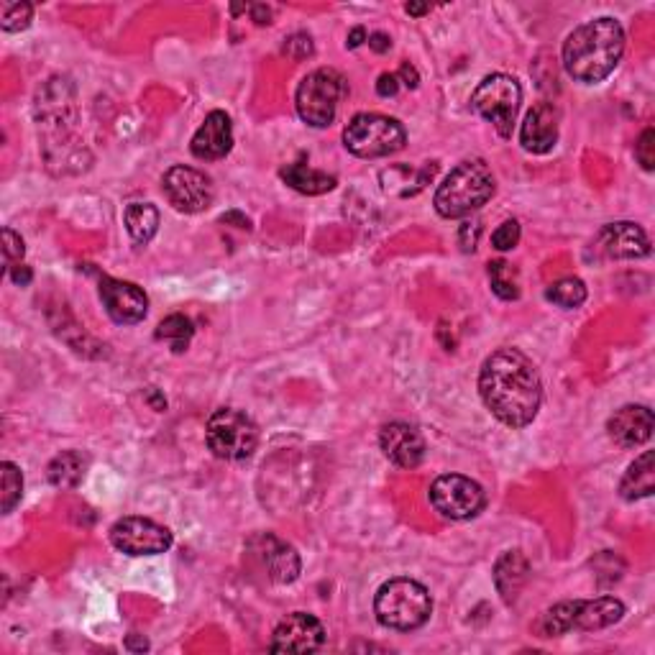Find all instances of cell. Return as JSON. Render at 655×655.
<instances>
[{"mask_svg": "<svg viewBox=\"0 0 655 655\" xmlns=\"http://www.w3.org/2000/svg\"><path fill=\"white\" fill-rule=\"evenodd\" d=\"M479 392L499 423L525 428L535 420L543 400V384L533 361L520 348H497L479 374Z\"/></svg>", "mask_w": 655, "mask_h": 655, "instance_id": "cell-1", "label": "cell"}, {"mask_svg": "<svg viewBox=\"0 0 655 655\" xmlns=\"http://www.w3.org/2000/svg\"><path fill=\"white\" fill-rule=\"evenodd\" d=\"M625 54V29L615 18H594L563 41V67L584 85L607 80Z\"/></svg>", "mask_w": 655, "mask_h": 655, "instance_id": "cell-2", "label": "cell"}, {"mask_svg": "<svg viewBox=\"0 0 655 655\" xmlns=\"http://www.w3.org/2000/svg\"><path fill=\"white\" fill-rule=\"evenodd\" d=\"M494 174L482 159H466L451 169L443 185L435 190V210L441 218H466L492 200Z\"/></svg>", "mask_w": 655, "mask_h": 655, "instance_id": "cell-3", "label": "cell"}, {"mask_svg": "<svg viewBox=\"0 0 655 655\" xmlns=\"http://www.w3.org/2000/svg\"><path fill=\"white\" fill-rule=\"evenodd\" d=\"M430 612H433L430 592L415 579L387 581L374 599V615L389 630H418L430 620Z\"/></svg>", "mask_w": 655, "mask_h": 655, "instance_id": "cell-4", "label": "cell"}, {"mask_svg": "<svg viewBox=\"0 0 655 655\" xmlns=\"http://www.w3.org/2000/svg\"><path fill=\"white\" fill-rule=\"evenodd\" d=\"M407 144V131L397 118L359 113L343 128V146L359 159L389 157Z\"/></svg>", "mask_w": 655, "mask_h": 655, "instance_id": "cell-5", "label": "cell"}, {"mask_svg": "<svg viewBox=\"0 0 655 655\" xmlns=\"http://www.w3.org/2000/svg\"><path fill=\"white\" fill-rule=\"evenodd\" d=\"M346 98V80L338 70L320 67L302 77L297 85L295 105L297 116L313 128H325L336 121L338 105Z\"/></svg>", "mask_w": 655, "mask_h": 655, "instance_id": "cell-6", "label": "cell"}, {"mask_svg": "<svg viewBox=\"0 0 655 655\" xmlns=\"http://www.w3.org/2000/svg\"><path fill=\"white\" fill-rule=\"evenodd\" d=\"M205 441L213 456L223 461H246L259 446V428L246 412L221 407L205 425Z\"/></svg>", "mask_w": 655, "mask_h": 655, "instance_id": "cell-7", "label": "cell"}, {"mask_svg": "<svg viewBox=\"0 0 655 655\" xmlns=\"http://www.w3.org/2000/svg\"><path fill=\"white\" fill-rule=\"evenodd\" d=\"M520 103V82L510 75H502V72L484 77L474 90V95H471V111L492 123L502 139H510L512 136Z\"/></svg>", "mask_w": 655, "mask_h": 655, "instance_id": "cell-8", "label": "cell"}, {"mask_svg": "<svg viewBox=\"0 0 655 655\" xmlns=\"http://www.w3.org/2000/svg\"><path fill=\"white\" fill-rule=\"evenodd\" d=\"M430 505L448 520H471L487 507V494L469 476L443 474L430 487Z\"/></svg>", "mask_w": 655, "mask_h": 655, "instance_id": "cell-9", "label": "cell"}, {"mask_svg": "<svg viewBox=\"0 0 655 655\" xmlns=\"http://www.w3.org/2000/svg\"><path fill=\"white\" fill-rule=\"evenodd\" d=\"M172 533L149 517H123L111 528V543L126 556H159L172 548Z\"/></svg>", "mask_w": 655, "mask_h": 655, "instance_id": "cell-10", "label": "cell"}, {"mask_svg": "<svg viewBox=\"0 0 655 655\" xmlns=\"http://www.w3.org/2000/svg\"><path fill=\"white\" fill-rule=\"evenodd\" d=\"M162 190L167 195L169 205L180 213H203L213 203V182L198 169L177 164L167 169L162 180Z\"/></svg>", "mask_w": 655, "mask_h": 655, "instance_id": "cell-11", "label": "cell"}, {"mask_svg": "<svg viewBox=\"0 0 655 655\" xmlns=\"http://www.w3.org/2000/svg\"><path fill=\"white\" fill-rule=\"evenodd\" d=\"M325 643L323 622L308 612H292L279 622L272 635V653H315Z\"/></svg>", "mask_w": 655, "mask_h": 655, "instance_id": "cell-12", "label": "cell"}, {"mask_svg": "<svg viewBox=\"0 0 655 655\" xmlns=\"http://www.w3.org/2000/svg\"><path fill=\"white\" fill-rule=\"evenodd\" d=\"M100 300L105 305V313L118 325H136L149 313L146 292L134 282H123V279L100 277Z\"/></svg>", "mask_w": 655, "mask_h": 655, "instance_id": "cell-13", "label": "cell"}, {"mask_svg": "<svg viewBox=\"0 0 655 655\" xmlns=\"http://www.w3.org/2000/svg\"><path fill=\"white\" fill-rule=\"evenodd\" d=\"M594 249L604 259H643L650 254V238L638 223H609L594 238Z\"/></svg>", "mask_w": 655, "mask_h": 655, "instance_id": "cell-14", "label": "cell"}, {"mask_svg": "<svg viewBox=\"0 0 655 655\" xmlns=\"http://www.w3.org/2000/svg\"><path fill=\"white\" fill-rule=\"evenodd\" d=\"M249 548H254L256 556H259V561L264 563V569H267L269 579H272L274 584H292V581L300 576V569H302L300 556H297V551L290 543L279 540L277 535L272 533L256 535V538L249 543Z\"/></svg>", "mask_w": 655, "mask_h": 655, "instance_id": "cell-15", "label": "cell"}, {"mask_svg": "<svg viewBox=\"0 0 655 655\" xmlns=\"http://www.w3.org/2000/svg\"><path fill=\"white\" fill-rule=\"evenodd\" d=\"M379 446L384 456L400 469H415L423 464L425 441L418 428L410 423H387L379 430Z\"/></svg>", "mask_w": 655, "mask_h": 655, "instance_id": "cell-16", "label": "cell"}, {"mask_svg": "<svg viewBox=\"0 0 655 655\" xmlns=\"http://www.w3.org/2000/svg\"><path fill=\"white\" fill-rule=\"evenodd\" d=\"M233 149V123L228 113L213 111L205 116L203 126L195 131L190 151L203 162H218Z\"/></svg>", "mask_w": 655, "mask_h": 655, "instance_id": "cell-17", "label": "cell"}, {"mask_svg": "<svg viewBox=\"0 0 655 655\" xmlns=\"http://www.w3.org/2000/svg\"><path fill=\"white\" fill-rule=\"evenodd\" d=\"M655 420L650 407L645 405H625L609 418L607 430L609 438L620 448H638L650 441L653 435Z\"/></svg>", "mask_w": 655, "mask_h": 655, "instance_id": "cell-18", "label": "cell"}, {"mask_svg": "<svg viewBox=\"0 0 655 655\" xmlns=\"http://www.w3.org/2000/svg\"><path fill=\"white\" fill-rule=\"evenodd\" d=\"M558 141V108L553 103H538L525 116L520 128V144L530 154H548Z\"/></svg>", "mask_w": 655, "mask_h": 655, "instance_id": "cell-19", "label": "cell"}, {"mask_svg": "<svg viewBox=\"0 0 655 655\" xmlns=\"http://www.w3.org/2000/svg\"><path fill=\"white\" fill-rule=\"evenodd\" d=\"M625 615V604L615 597H597V599H576L574 612V630H604L615 625Z\"/></svg>", "mask_w": 655, "mask_h": 655, "instance_id": "cell-20", "label": "cell"}, {"mask_svg": "<svg viewBox=\"0 0 655 655\" xmlns=\"http://www.w3.org/2000/svg\"><path fill=\"white\" fill-rule=\"evenodd\" d=\"M528 576L530 563L520 551L502 553L497 566H494V584H497V592L502 594V599H505L507 604L517 602V594L522 592V586H525Z\"/></svg>", "mask_w": 655, "mask_h": 655, "instance_id": "cell-21", "label": "cell"}, {"mask_svg": "<svg viewBox=\"0 0 655 655\" xmlns=\"http://www.w3.org/2000/svg\"><path fill=\"white\" fill-rule=\"evenodd\" d=\"M655 492V456L653 451L640 453L625 471L620 482V494L627 502L645 499Z\"/></svg>", "mask_w": 655, "mask_h": 655, "instance_id": "cell-22", "label": "cell"}, {"mask_svg": "<svg viewBox=\"0 0 655 655\" xmlns=\"http://www.w3.org/2000/svg\"><path fill=\"white\" fill-rule=\"evenodd\" d=\"M279 177L292 187V190L302 192V195H323V192H331L336 187V177L333 174L318 172V169L308 167V164L295 162L282 167Z\"/></svg>", "mask_w": 655, "mask_h": 655, "instance_id": "cell-23", "label": "cell"}, {"mask_svg": "<svg viewBox=\"0 0 655 655\" xmlns=\"http://www.w3.org/2000/svg\"><path fill=\"white\" fill-rule=\"evenodd\" d=\"M87 456L80 451H62L47 466V479L57 489H75L85 479Z\"/></svg>", "mask_w": 655, "mask_h": 655, "instance_id": "cell-24", "label": "cell"}, {"mask_svg": "<svg viewBox=\"0 0 655 655\" xmlns=\"http://www.w3.org/2000/svg\"><path fill=\"white\" fill-rule=\"evenodd\" d=\"M123 221H126V231L128 236L134 238V244L146 246L151 238L157 236L162 218H159V210L151 203H131L126 205Z\"/></svg>", "mask_w": 655, "mask_h": 655, "instance_id": "cell-25", "label": "cell"}, {"mask_svg": "<svg viewBox=\"0 0 655 655\" xmlns=\"http://www.w3.org/2000/svg\"><path fill=\"white\" fill-rule=\"evenodd\" d=\"M192 333H195V325H192L190 318H185V315H180V313L164 318L157 328V338L159 341L172 343L174 354H182V351H187V346H190V341H192Z\"/></svg>", "mask_w": 655, "mask_h": 655, "instance_id": "cell-26", "label": "cell"}, {"mask_svg": "<svg viewBox=\"0 0 655 655\" xmlns=\"http://www.w3.org/2000/svg\"><path fill=\"white\" fill-rule=\"evenodd\" d=\"M545 297L553 302V305H558V308L563 310H576L584 305L586 300V285L581 282V279L576 277H566V279H558L556 285L548 287V292H545Z\"/></svg>", "mask_w": 655, "mask_h": 655, "instance_id": "cell-27", "label": "cell"}, {"mask_svg": "<svg viewBox=\"0 0 655 655\" xmlns=\"http://www.w3.org/2000/svg\"><path fill=\"white\" fill-rule=\"evenodd\" d=\"M0 484H3V492H0V510L3 515L13 512V507L21 502V494H24V476H21V469L11 461H3L0 464Z\"/></svg>", "mask_w": 655, "mask_h": 655, "instance_id": "cell-28", "label": "cell"}, {"mask_svg": "<svg viewBox=\"0 0 655 655\" xmlns=\"http://www.w3.org/2000/svg\"><path fill=\"white\" fill-rule=\"evenodd\" d=\"M489 282H492L494 295L502 300H517L520 297V282H517V272L512 264L505 259L489 261Z\"/></svg>", "mask_w": 655, "mask_h": 655, "instance_id": "cell-29", "label": "cell"}, {"mask_svg": "<svg viewBox=\"0 0 655 655\" xmlns=\"http://www.w3.org/2000/svg\"><path fill=\"white\" fill-rule=\"evenodd\" d=\"M574 612H576V599L574 602H561L551 607L540 620V632L545 638H558L566 632L574 630Z\"/></svg>", "mask_w": 655, "mask_h": 655, "instance_id": "cell-30", "label": "cell"}, {"mask_svg": "<svg viewBox=\"0 0 655 655\" xmlns=\"http://www.w3.org/2000/svg\"><path fill=\"white\" fill-rule=\"evenodd\" d=\"M31 16H34V6L31 3H11V6L3 8L0 26H3L6 34H16V31L29 29Z\"/></svg>", "mask_w": 655, "mask_h": 655, "instance_id": "cell-31", "label": "cell"}, {"mask_svg": "<svg viewBox=\"0 0 655 655\" xmlns=\"http://www.w3.org/2000/svg\"><path fill=\"white\" fill-rule=\"evenodd\" d=\"M635 159L640 162V167L645 172H653L655 167V131L653 128H645L643 134H640L638 144H635Z\"/></svg>", "mask_w": 655, "mask_h": 655, "instance_id": "cell-32", "label": "cell"}, {"mask_svg": "<svg viewBox=\"0 0 655 655\" xmlns=\"http://www.w3.org/2000/svg\"><path fill=\"white\" fill-rule=\"evenodd\" d=\"M520 244V223L505 221L492 233V246L497 251H510Z\"/></svg>", "mask_w": 655, "mask_h": 655, "instance_id": "cell-33", "label": "cell"}, {"mask_svg": "<svg viewBox=\"0 0 655 655\" xmlns=\"http://www.w3.org/2000/svg\"><path fill=\"white\" fill-rule=\"evenodd\" d=\"M26 254L24 238L18 236L13 228H3V259H6V267L11 269L13 261H21Z\"/></svg>", "mask_w": 655, "mask_h": 655, "instance_id": "cell-34", "label": "cell"}, {"mask_svg": "<svg viewBox=\"0 0 655 655\" xmlns=\"http://www.w3.org/2000/svg\"><path fill=\"white\" fill-rule=\"evenodd\" d=\"M282 52L290 59H295V62H302V59H308L310 54H313V39H310L308 34H292L290 39L285 41Z\"/></svg>", "mask_w": 655, "mask_h": 655, "instance_id": "cell-35", "label": "cell"}, {"mask_svg": "<svg viewBox=\"0 0 655 655\" xmlns=\"http://www.w3.org/2000/svg\"><path fill=\"white\" fill-rule=\"evenodd\" d=\"M397 90H400V77H397V72H384L377 80V93L382 95V98H395Z\"/></svg>", "mask_w": 655, "mask_h": 655, "instance_id": "cell-36", "label": "cell"}, {"mask_svg": "<svg viewBox=\"0 0 655 655\" xmlns=\"http://www.w3.org/2000/svg\"><path fill=\"white\" fill-rule=\"evenodd\" d=\"M479 231H482V223L479 221H466L464 226H461V246H464V251H471L476 249V236H479Z\"/></svg>", "mask_w": 655, "mask_h": 655, "instance_id": "cell-37", "label": "cell"}, {"mask_svg": "<svg viewBox=\"0 0 655 655\" xmlns=\"http://www.w3.org/2000/svg\"><path fill=\"white\" fill-rule=\"evenodd\" d=\"M397 77H400L402 85L410 87V90H415V87H418V82H420L418 70H415V67H412L410 62H402V67H400V72H397Z\"/></svg>", "mask_w": 655, "mask_h": 655, "instance_id": "cell-38", "label": "cell"}, {"mask_svg": "<svg viewBox=\"0 0 655 655\" xmlns=\"http://www.w3.org/2000/svg\"><path fill=\"white\" fill-rule=\"evenodd\" d=\"M249 11H251V18H254L256 26H269V24H272V8H267L264 3H254Z\"/></svg>", "mask_w": 655, "mask_h": 655, "instance_id": "cell-39", "label": "cell"}, {"mask_svg": "<svg viewBox=\"0 0 655 655\" xmlns=\"http://www.w3.org/2000/svg\"><path fill=\"white\" fill-rule=\"evenodd\" d=\"M11 279L16 282V285L26 287V285H31L34 272H31V267H26V264H16V267H11Z\"/></svg>", "mask_w": 655, "mask_h": 655, "instance_id": "cell-40", "label": "cell"}, {"mask_svg": "<svg viewBox=\"0 0 655 655\" xmlns=\"http://www.w3.org/2000/svg\"><path fill=\"white\" fill-rule=\"evenodd\" d=\"M366 41H369V47L374 49L377 54H384V52H389V49H392V39H389L387 34H379V31H377V34H371Z\"/></svg>", "mask_w": 655, "mask_h": 655, "instance_id": "cell-41", "label": "cell"}, {"mask_svg": "<svg viewBox=\"0 0 655 655\" xmlns=\"http://www.w3.org/2000/svg\"><path fill=\"white\" fill-rule=\"evenodd\" d=\"M366 39H369V34H366V31L361 29V26H356V29L351 31V34H348L346 47H348V49H356V47H361V44H364Z\"/></svg>", "mask_w": 655, "mask_h": 655, "instance_id": "cell-42", "label": "cell"}, {"mask_svg": "<svg viewBox=\"0 0 655 655\" xmlns=\"http://www.w3.org/2000/svg\"><path fill=\"white\" fill-rule=\"evenodd\" d=\"M126 648L128 650H146V648H149V643H146L144 635H141V640H136V635H128V638H126Z\"/></svg>", "mask_w": 655, "mask_h": 655, "instance_id": "cell-43", "label": "cell"}, {"mask_svg": "<svg viewBox=\"0 0 655 655\" xmlns=\"http://www.w3.org/2000/svg\"><path fill=\"white\" fill-rule=\"evenodd\" d=\"M405 11L410 13V16H425V13H428V6H425V3H407Z\"/></svg>", "mask_w": 655, "mask_h": 655, "instance_id": "cell-44", "label": "cell"}, {"mask_svg": "<svg viewBox=\"0 0 655 655\" xmlns=\"http://www.w3.org/2000/svg\"><path fill=\"white\" fill-rule=\"evenodd\" d=\"M149 402H151V405H154V407H157L159 412H162L164 407H167V400H162V397H159L157 392H149Z\"/></svg>", "mask_w": 655, "mask_h": 655, "instance_id": "cell-45", "label": "cell"}]
</instances>
